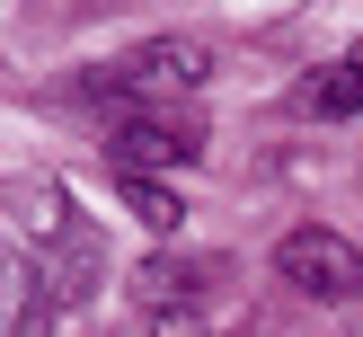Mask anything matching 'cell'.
Wrapping results in <instances>:
<instances>
[{
    "mask_svg": "<svg viewBox=\"0 0 363 337\" xmlns=\"http://www.w3.org/2000/svg\"><path fill=\"white\" fill-rule=\"evenodd\" d=\"M213 80V45H195V35H151V45L116 53V62L98 71V98L116 106H186L195 89Z\"/></svg>",
    "mask_w": 363,
    "mask_h": 337,
    "instance_id": "1",
    "label": "cell"
},
{
    "mask_svg": "<svg viewBox=\"0 0 363 337\" xmlns=\"http://www.w3.org/2000/svg\"><path fill=\"white\" fill-rule=\"evenodd\" d=\"M275 275L293 284V293L311 302H363V248L346 240V231H284L275 240Z\"/></svg>",
    "mask_w": 363,
    "mask_h": 337,
    "instance_id": "2",
    "label": "cell"
},
{
    "mask_svg": "<svg viewBox=\"0 0 363 337\" xmlns=\"http://www.w3.org/2000/svg\"><path fill=\"white\" fill-rule=\"evenodd\" d=\"M106 142H116V169H124V177L195 169V160H204V124H195L186 106H124Z\"/></svg>",
    "mask_w": 363,
    "mask_h": 337,
    "instance_id": "3",
    "label": "cell"
},
{
    "mask_svg": "<svg viewBox=\"0 0 363 337\" xmlns=\"http://www.w3.org/2000/svg\"><path fill=\"white\" fill-rule=\"evenodd\" d=\"M222 275H230V258H169L160 248V258H142L133 284H142V311H195Z\"/></svg>",
    "mask_w": 363,
    "mask_h": 337,
    "instance_id": "4",
    "label": "cell"
},
{
    "mask_svg": "<svg viewBox=\"0 0 363 337\" xmlns=\"http://www.w3.org/2000/svg\"><path fill=\"white\" fill-rule=\"evenodd\" d=\"M35 275H45V293H53V302H98V284H106V248H98V231L71 222L62 240L35 258Z\"/></svg>",
    "mask_w": 363,
    "mask_h": 337,
    "instance_id": "5",
    "label": "cell"
},
{
    "mask_svg": "<svg viewBox=\"0 0 363 337\" xmlns=\"http://www.w3.org/2000/svg\"><path fill=\"white\" fill-rule=\"evenodd\" d=\"M293 106H301V116H354V106H363V45L337 53L328 71H311V80L293 89Z\"/></svg>",
    "mask_w": 363,
    "mask_h": 337,
    "instance_id": "6",
    "label": "cell"
},
{
    "mask_svg": "<svg viewBox=\"0 0 363 337\" xmlns=\"http://www.w3.org/2000/svg\"><path fill=\"white\" fill-rule=\"evenodd\" d=\"M45 311H53L45 275H27V258H9V337H45Z\"/></svg>",
    "mask_w": 363,
    "mask_h": 337,
    "instance_id": "7",
    "label": "cell"
},
{
    "mask_svg": "<svg viewBox=\"0 0 363 337\" xmlns=\"http://www.w3.org/2000/svg\"><path fill=\"white\" fill-rule=\"evenodd\" d=\"M116 195H124V204H133V213H142L151 231H177V222H186L177 187H160V177H124V169H116Z\"/></svg>",
    "mask_w": 363,
    "mask_h": 337,
    "instance_id": "8",
    "label": "cell"
},
{
    "mask_svg": "<svg viewBox=\"0 0 363 337\" xmlns=\"http://www.w3.org/2000/svg\"><path fill=\"white\" fill-rule=\"evenodd\" d=\"M116 337H204V319L195 311H133Z\"/></svg>",
    "mask_w": 363,
    "mask_h": 337,
    "instance_id": "9",
    "label": "cell"
},
{
    "mask_svg": "<svg viewBox=\"0 0 363 337\" xmlns=\"http://www.w3.org/2000/svg\"><path fill=\"white\" fill-rule=\"evenodd\" d=\"M346 337H363V319H354V328H346Z\"/></svg>",
    "mask_w": 363,
    "mask_h": 337,
    "instance_id": "10",
    "label": "cell"
}]
</instances>
